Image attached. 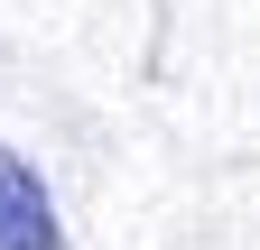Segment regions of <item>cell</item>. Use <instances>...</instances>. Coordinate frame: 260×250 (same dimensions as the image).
<instances>
[{
  "label": "cell",
  "mask_w": 260,
  "mask_h": 250,
  "mask_svg": "<svg viewBox=\"0 0 260 250\" xmlns=\"http://www.w3.org/2000/svg\"><path fill=\"white\" fill-rule=\"evenodd\" d=\"M0 250H65L47 185L28 176V158H10V148H0Z\"/></svg>",
  "instance_id": "cell-1"
}]
</instances>
